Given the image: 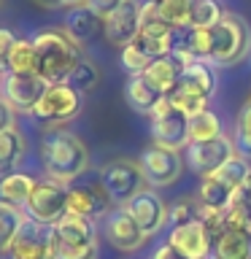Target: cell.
<instances>
[{"label":"cell","instance_id":"obj_17","mask_svg":"<svg viewBox=\"0 0 251 259\" xmlns=\"http://www.w3.org/2000/svg\"><path fill=\"white\" fill-rule=\"evenodd\" d=\"M111 210V197L105 194L103 184H70L68 186V213L73 216H84V219H95L105 216Z\"/></svg>","mask_w":251,"mask_h":259},{"label":"cell","instance_id":"obj_10","mask_svg":"<svg viewBox=\"0 0 251 259\" xmlns=\"http://www.w3.org/2000/svg\"><path fill=\"white\" fill-rule=\"evenodd\" d=\"M208 259H251V222L227 208L224 230L211 243Z\"/></svg>","mask_w":251,"mask_h":259},{"label":"cell","instance_id":"obj_6","mask_svg":"<svg viewBox=\"0 0 251 259\" xmlns=\"http://www.w3.org/2000/svg\"><path fill=\"white\" fill-rule=\"evenodd\" d=\"M24 213L40 224L57 227L62 216H68V184L52 181V178L35 181L27 202H24Z\"/></svg>","mask_w":251,"mask_h":259},{"label":"cell","instance_id":"obj_14","mask_svg":"<svg viewBox=\"0 0 251 259\" xmlns=\"http://www.w3.org/2000/svg\"><path fill=\"white\" fill-rule=\"evenodd\" d=\"M124 208L138 222V227L143 230L146 238H154L157 232H162V227H165L168 216H170V208L154 189H141Z\"/></svg>","mask_w":251,"mask_h":259},{"label":"cell","instance_id":"obj_27","mask_svg":"<svg viewBox=\"0 0 251 259\" xmlns=\"http://www.w3.org/2000/svg\"><path fill=\"white\" fill-rule=\"evenodd\" d=\"M24 219L27 216H24L22 208L8 205V202L0 200V254H8V248H11V243H14Z\"/></svg>","mask_w":251,"mask_h":259},{"label":"cell","instance_id":"obj_29","mask_svg":"<svg viewBox=\"0 0 251 259\" xmlns=\"http://www.w3.org/2000/svg\"><path fill=\"white\" fill-rule=\"evenodd\" d=\"M222 16H224V8L219 6V0H192L189 27H194V30H211V27H216V24H219Z\"/></svg>","mask_w":251,"mask_h":259},{"label":"cell","instance_id":"obj_44","mask_svg":"<svg viewBox=\"0 0 251 259\" xmlns=\"http://www.w3.org/2000/svg\"><path fill=\"white\" fill-rule=\"evenodd\" d=\"M3 81H6V73H3V68H0V89H3Z\"/></svg>","mask_w":251,"mask_h":259},{"label":"cell","instance_id":"obj_13","mask_svg":"<svg viewBox=\"0 0 251 259\" xmlns=\"http://www.w3.org/2000/svg\"><path fill=\"white\" fill-rule=\"evenodd\" d=\"M46 89L49 84L38 73H6V81H3V97L11 103L14 111H24V113L35 111V105L46 95Z\"/></svg>","mask_w":251,"mask_h":259},{"label":"cell","instance_id":"obj_8","mask_svg":"<svg viewBox=\"0 0 251 259\" xmlns=\"http://www.w3.org/2000/svg\"><path fill=\"white\" fill-rule=\"evenodd\" d=\"M143 167L135 159H113L100 170V184L111 202L127 205L138 192L143 189Z\"/></svg>","mask_w":251,"mask_h":259},{"label":"cell","instance_id":"obj_3","mask_svg":"<svg viewBox=\"0 0 251 259\" xmlns=\"http://www.w3.org/2000/svg\"><path fill=\"white\" fill-rule=\"evenodd\" d=\"M214 38V52H211V65H238L251 52V27L240 14L224 11L216 27H211Z\"/></svg>","mask_w":251,"mask_h":259},{"label":"cell","instance_id":"obj_16","mask_svg":"<svg viewBox=\"0 0 251 259\" xmlns=\"http://www.w3.org/2000/svg\"><path fill=\"white\" fill-rule=\"evenodd\" d=\"M141 32V3L138 0H124L108 19L103 22V35L111 46L124 49L138 38Z\"/></svg>","mask_w":251,"mask_h":259},{"label":"cell","instance_id":"obj_28","mask_svg":"<svg viewBox=\"0 0 251 259\" xmlns=\"http://www.w3.org/2000/svg\"><path fill=\"white\" fill-rule=\"evenodd\" d=\"M138 35H146V38H173L176 35V30L159 16L154 0L141 3V32Z\"/></svg>","mask_w":251,"mask_h":259},{"label":"cell","instance_id":"obj_31","mask_svg":"<svg viewBox=\"0 0 251 259\" xmlns=\"http://www.w3.org/2000/svg\"><path fill=\"white\" fill-rule=\"evenodd\" d=\"M222 135V121L214 111H202L197 116L189 119V143H200V141H214Z\"/></svg>","mask_w":251,"mask_h":259},{"label":"cell","instance_id":"obj_21","mask_svg":"<svg viewBox=\"0 0 251 259\" xmlns=\"http://www.w3.org/2000/svg\"><path fill=\"white\" fill-rule=\"evenodd\" d=\"M27 154V141H24L19 127H8L0 133V176H8L19 167V162Z\"/></svg>","mask_w":251,"mask_h":259},{"label":"cell","instance_id":"obj_24","mask_svg":"<svg viewBox=\"0 0 251 259\" xmlns=\"http://www.w3.org/2000/svg\"><path fill=\"white\" fill-rule=\"evenodd\" d=\"M32 186H35V178L27 176V173H8V176H0V200L8 202V205H16V208H24L27 202Z\"/></svg>","mask_w":251,"mask_h":259},{"label":"cell","instance_id":"obj_2","mask_svg":"<svg viewBox=\"0 0 251 259\" xmlns=\"http://www.w3.org/2000/svg\"><path fill=\"white\" fill-rule=\"evenodd\" d=\"M32 44L38 54V76L46 84H65L84 57L81 46L65 30H40Z\"/></svg>","mask_w":251,"mask_h":259},{"label":"cell","instance_id":"obj_15","mask_svg":"<svg viewBox=\"0 0 251 259\" xmlns=\"http://www.w3.org/2000/svg\"><path fill=\"white\" fill-rule=\"evenodd\" d=\"M103 235H105V240L119 251H138L146 240H149L143 235V230L138 227V222L127 213L124 205H119V208H113L105 213Z\"/></svg>","mask_w":251,"mask_h":259},{"label":"cell","instance_id":"obj_26","mask_svg":"<svg viewBox=\"0 0 251 259\" xmlns=\"http://www.w3.org/2000/svg\"><path fill=\"white\" fill-rule=\"evenodd\" d=\"M6 73H38V54H35V44L27 38H19L8 54V60L3 65Z\"/></svg>","mask_w":251,"mask_h":259},{"label":"cell","instance_id":"obj_33","mask_svg":"<svg viewBox=\"0 0 251 259\" xmlns=\"http://www.w3.org/2000/svg\"><path fill=\"white\" fill-rule=\"evenodd\" d=\"M232 146H235V151H238V157H243V159L251 157V100L243 105L240 113H238Z\"/></svg>","mask_w":251,"mask_h":259},{"label":"cell","instance_id":"obj_42","mask_svg":"<svg viewBox=\"0 0 251 259\" xmlns=\"http://www.w3.org/2000/svg\"><path fill=\"white\" fill-rule=\"evenodd\" d=\"M35 3L46 8H76V6H87V0H35Z\"/></svg>","mask_w":251,"mask_h":259},{"label":"cell","instance_id":"obj_19","mask_svg":"<svg viewBox=\"0 0 251 259\" xmlns=\"http://www.w3.org/2000/svg\"><path fill=\"white\" fill-rule=\"evenodd\" d=\"M184 68H186V65L178 60L176 54H168V57H159V60H151V65L146 68L143 76L149 78L165 97H170L178 89V84H181Z\"/></svg>","mask_w":251,"mask_h":259},{"label":"cell","instance_id":"obj_34","mask_svg":"<svg viewBox=\"0 0 251 259\" xmlns=\"http://www.w3.org/2000/svg\"><path fill=\"white\" fill-rule=\"evenodd\" d=\"M168 100L173 103V108H178L184 116H189V119L197 116V113H202V111H208V97H202L197 92H189V89H184V87H178Z\"/></svg>","mask_w":251,"mask_h":259},{"label":"cell","instance_id":"obj_1","mask_svg":"<svg viewBox=\"0 0 251 259\" xmlns=\"http://www.w3.org/2000/svg\"><path fill=\"white\" fill-rule=\"evenodd\" d=\"M40 162L52 181L70 186L89 170V149L70 130H46L40 138Z\"/></svg>","mask_w":251,"mask_h":259},{"label":"cell","instance_id":"obj_41","mask_svg":"<svg viewBox=\"0 0 251 259\" xmlns=\"http://www.w3.org/2000/svg\"><path fill=\"white\" fill-rule=\"evenodd\" d=\"M14 119H16V111L11 108V103L0 95V133L8 130V127H14Z\"/></svg>","mask_w":251,"mask_h":259},{"label":"cell","instance_id":"obj_5","mask_svg":"<svg viewBox=\"0 0 251 259\" xmlns=\"http://www.w3.org/2000/svg\"><path fill=\"white\" fill-rule=\"evenodd\" d=\"M81 113V95L70 84H49L46 95L32 111V119L44 127H62Z\"/></svg>","mask_w":251,"mask_h":259},{"label":"cell","instance_id":"obj_11","mask_svg":"<svg viewBox=\"0 0 251 259\" xmlns=\"http://www.w3.org/2000/svg\"><path fill=\"white\" fill-rule=\"evenodd\" d=\"M141 167H143L146 184L154 186V189H162V186H170V184H176L178 178H181L184 159H181V154H178V151L154 143L151 149L143 151Z\"/></svg>","mask_w":251,"mask_h":259},{"label":"cell","instance_id":"obj_37","mask_svg":"<svg viewBox=\"0 0 251 259\" xmlns=\"http://www.w3.org/2000/svg\"><path fill=\"white\" fill-rule=\"evenodd\" d=\"M121 65H124V68L133 73V76H143L146 68L151 65V60H149V57H146L135 44H130V46L121 49Z\"/></svg>","mask_w":251,"mask_h":259},{"label":"cell","instance_id":"obj_9","mask_svg":"<svg viewBox=\"0 0 251 259\" xmlns=\"http://www.w3.org/2000/svg\"><path fill=\"white\" fill-rule=\"evenodd\" d=\"M151 135L157 146L181 151L189 146V116L173 108V103L165 97L151 113Z\"/></svg>","mask_w":251,"mask_h":259},{"label":"cell","instance_id":"obj_18","mask_svg":"<svg viewBox=\"0 0 251 259\" xmlns=\"http://www.w3.org/2000/svg\"><path fill=\"white\" fill-rule=\"evenodd\" d=\"M168 243L186 259H208L211 256V235L202 222H189L181 227H170Z\"/></svg>","mask_w":251,"mask_h":259},{"label":"cell","instance_id":"obj_20","mask_svg":"<svg viewBox=\"0 0 251 259\" xmlns=\"http://www.w3.org/2000/svg\"><path fill=\"white\" fill-rule=\"evenodd\" d=\"M100 30H103V19L89 6H76L68 11V16H65V32H68L78 46L89 44Z\"/></svg>","mask_w":251,"mask_h":259},{"label":"cell","instance_id":"obj_39","mask_svg":"<svg viewBox=\"0 0 251 259\" xmlns=\"http://www.w3.org/2000/svg\"><path fill=\"white\" fill-rule=\"evenodd\" d=\"M121 3H124V0H87V6L92 8V11H95L97 16H100L103 22L108 19V16H111L113 11H116V8H119Z\"/></svg>","mask_w":251,"mask_h":259},{"label":"cell","instance_id":"obj_38","mask_svg":"<svg viewBox=\"0 0 251 259\" xmlns=\"http://www.w3.org/2000/svg\"><path fill=\"white\" fill-rule=\"evenodd\" d=\"M230 208L235 210V213H240L243 219H248V222H251V176L246 178V184H243L240 189L235 192Z\"/></svg>","mask_w":251,"mask_h":259},{"label":"cell","instance_id":"obj_30","mask_svg":"<svg viewBox=\"0 0 251 259\" xmlns=\"http://www.w3.org/2000/svg\"><path fill=\"white\" fill-rule=\"evenodd\" d=\"M65 84H70L78 95H89V92H95V89H97V84H100V70H97V65L92 60L81 57V62L73 68V73L68 76Z\"/></svg>","mask_w":251,"mask_h":259},{"label":"cell","instance_id":"obj_43","mask_svg":"<svg viewBox=\"0 0 251 259\" xmlns=\"http://www.w3.org/2000/svg\"><path fill=\"white\" fill-rule=\"evenodd\" d=\"M151 259H186V256H184V254H178V251L170 246V243H165V246H159L157 251H154Z\"/></svg>","mask_w":251,"mask_h":259},{"label":"cell","instance_id":"obj_25","mask_svg":"<svg viewBox=\"0 0 251 259\" xmlns=\"http://www.w3.org/2000/svg\"><path fill=\"white\" fill-rule=\"evenodd\" d=\"M232 197H235V192L219 176H205V178H202L197 200L205 208H211V210H227L232 205Z\"/></svg>","mask_w":251,"mask_h":259},{"label":"cell","instance_id":"obj_45","mask_svg":"<svg viewBox=\"0 0 251 259\" xmlns=\"http://www.w3.org/2000/svg\"><path fill=\"white\" fill-rule=\"evenodd\" d=\"M0 6H3V0H0Z\"/></svg>","mask_w":251,"mask_h":259},{"label":"cell","instance_id":"obj_4","mask_svg":"<svg viewBox=\"0 0 251 259\" xmlns=\"http://www.w3.org/2000/svg\"><path fill=\"white\" fill-rule=\"evenodd\" d=\"M57 259H97V230L92 219L62 216L57 224Z\"/></svg>","mask_w":251,"mask_h":259},{"label":"cell","instance_id":"obj_40","mask_svg":"<svg viewBox=\"0 0 251 259\" xmlns=\"http://www.w3.org/2000/svg\"><path fill=\"white\" fill-rule=\"evenodd\" d=\"M16 40H19V38H14L11 30L0 27V68L6 65V60H8V54H11V49H14Z\"/></svg>","mask_w":251,"mask_h":259},{"label":"cell","instance_id":"obj_35","mask_svg":"<svg viewBox=\"0 0 251 259\" xmlns=\"http://www.w3.org/2000/svg\"><path fill=\"white\" fill-rule=\"evenodd\" d=\"M168 222H170V227H181V224H189V222H202V202L197 197L178 200L176 205L170 208Z\"/></svg>","mask_w":251,"mask_h":259},{"label":"cell","instance_id":"obj_36","mask_svg":"<svg viewBox=\"0 0 251 259\" xmlns=\"http://www.w3.org/2000/svg\"><path fill=\"white\" fill-rule=\"evenodd\" d=\"M176 44H178V40H176ZM181 46L189 49L194 60L211 62V52H214V38H211V30H194V27H189V35H186V40H184Z\"/></svg>","mask_w":251,"mask_h":259},{"label":"cell","instance_id":"obj_23","mask_svg":"<svg viewBox=\"0 0 251 259\" xmlns=\"http://www.w3.org/2000/svg\"><path fill=\"white\" fill-rule=\"evenodd\" d=\"M178 87H184V89H189V92H197L202 97H214L216 92V70L211 68V62H192V65H186L184 68V78H181V84Z\"/></svg>","mask_w":251,"mask_h":259},{"label":"cell","instance_id":"obj_22","mask_svg":"<svg viewBox=\"0 0 251 259\" xmlns=\"http://www.w3.org/2000/svg\"><path fill=\"white\" fill-rule=\"evenodd\" d=\"M165 100V95L151 84L146 76H133L127 81V103L133 105L138 113H154V108Z\"/></svg>","mask_w":251,"mask_h":259},{"label":"cell","instance_id":"obj_7","mask_svg":"<svg viewBox=\"0 0 251 259\" xmlns=\"http://www.w3.org/2000/svg\"><path fill=\"white\" fill-rule=\"evenodd\" d=\"M11 259H57V227L24 219L8 248Z\"/></svg>","mask_w":251,"mask_h":259},{"label":"cell","instance_id":"obj_12","mask_svg":"<svg viewBox=\"0 0 251 259\" xmlns=\"http://www.w3.org/2000/svg\"><path fill=\"white\" fill-rule=\"evenodd\" d=\"M235 157V146L227 135H219L214 141H200L186 146V162L194 173H200L202 178L214 176L224 162H230Z\"/></svg>","mask_w":251,"mask_h":259},{"label":"cell","instance_id":"obj_32","mask_svg":"<svg viewBox=\"0 0 251 259\" xmlns=\"http://www.w3.org/2000/svg\"><path fill=\"white\" fill-rule=\"evenodd\" d=\"M157 3V11L159 16L165 19L176 32L189 27V8H192V0H154Z\"/></svg>","mask_w":251,"mask_h":259}]
</instances>
